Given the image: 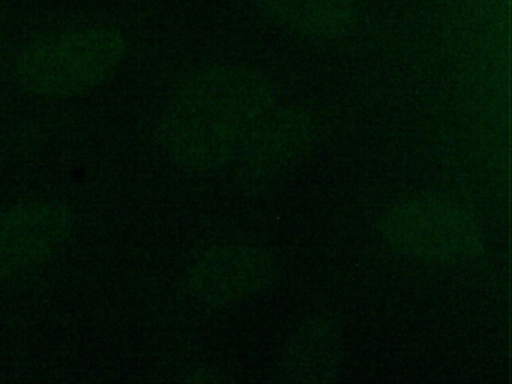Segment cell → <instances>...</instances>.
Returning a JSON list of instances; mask_svg holds the SVG:
<instances>
[{"label": "cell", "mask_w": 512, "mask_h": 384, "mask_svg": "<svg viewBox=\"0 0 512 384\" xmlns=\"http://www.w3.org/2000/svg\"><path fill=\"white\" fill-rule=\"evenodd\" d=\"M277 107L271 80L244 65L191 72L170 96L158 125L167 158L190 171L232 165L248 135Z\"/></svg>", "instance_id": "cell-1"}, {"label": "cell", "mask_w": 512, "mask_h": 384, "mask_svg": "<svg viewBox=\"0 0 512 384\" xmlns=\"http://www.w3.org/2000/svg\"><path fill=\"white\" fill-rule=\"evenodd\" d=\"M127 53V38L116 27H71L23 47L14 62V77L29 95L74 98L103 86L121 68Z\"/></svg>", "instance_id": "cell-2"}, {"label": "cell", "mask_w": 512, "mask_h": 384, "mask_svg": "<svg viewBox=\"0 0 512 384\" xmlns=\"http://www.w3.org/2000/svg\"><path fill=\"white\" fill-rule=\"evenodd\" d=\"M379 231L392 251L427 263H469L485 249L475 213L443 194L397 201L383 213Z\"/></svg>", "instance_id": "cell-3"}, {"label": "cell", "mask_w": 512, "mask_h": 384, "mask_svg": "<svg viewBox=\"0 0 512 384\" xmlns=\"http://www.w3.org/2000/svg\"><path fill=\"white\" fill-rule=\"evenodd\" d=\"M281 281L280 263L265 246L226 243L205 249L191 263L187 287L209 308H235L274 290Z\"/></svg>", "instance_id": "cell-4"}, {"label": "cell", "mask_w": 512, "mask_h": 384, "mask_svg": "<svg viewBox=\"0 0 512 384\" xmlns=\"http://www.w3.org/2000/svg\"><path fill=\"white\" fill-rule=\"evenodd\" d=\"M319 128L308 111L275 107L251 131L232 162L235 180L248 192L271 188L311 149Z\"/></svg>", "instance_id": "cell-5"}, {"label": "cell", "mask_w": 512, "mask_h": 384, "mask_svg": "<svg viewBox=\"0 0 512 384\" xmlns=\"http://www.w3.org/2000/svg\"><path fill=\"white\" fill-rule=\"evenodd\" d=\"M73 228V212L59 201H26L0 209V284L52 260Z\"/></svg>", "instance_id": "cell-6"}, {"label": "cell", "mask_w": 512, "mask_h": 384, "mask_svg": "<svg viewBox=\"0 0 512 384\" xmlns=\"http://www.w3.org/2000/svg\"><path fill=\"white\" fill-rule=\"evenodd\" d=\"M343 344L337 323L326 314L305 317L290 333L277 375L284 383H331L340 375Z\"/></svg>", "instance_id": "cell-7"}, {"label": "cell", "mask_w": 512, "mask_h": 384, "mask_svg": "<svg viewBox=\"0 0 512 384\" xmlns=\"http://www.w3.org/2000/svg\"><path fill=\"white\" fill-rule=\"evenodd\" d=\"M281 29L308 39L331 41L346 36L358 20L356 0H253Z\"/></svg>", "instance_id": "cell-8"}, {"label": "cell", "mask_w": 512, "mask_h": 384, "mask_svg": "<svg viewBox=\"0 0 512 384\" xmlns=\"http://www.w3.org/2000/svg\"><path fill=\"white\" fill-rule=\"evenodd\" d=\"M188 381H196V383H218V381H226V378L220 377V374H215L211 369H199L194 372L193 377L188 378Z\"/></svg>", "instance_id": "cell-9"}]
</instances>
